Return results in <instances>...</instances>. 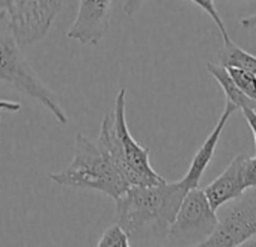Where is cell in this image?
I'll return each instance as SVG.
<instances>
[{"instance_id": "52a82bcc", "label": "cell", "mask_w": 256, "mask_h": 247, "mask_svg": "<svg viewBox=\"0 0 256 247\" xmlns=\"http://www.w3.org/2000/svg\"><path fill=\"white\" fill-rule=\"evenodd\" d=\"M214 234L199 247H240L256 236V188L247 190L238 199L217 211Z\"/></svg>"}, {"instance_id": "5b68a950", "label": "cell", "mask_w": 256, "mask_h": 247, "mask_svg": "<svg viewBox=\"0 0 256 247\" xmlns=\"http://www.w3.org/2000/svg\"><path fill=\"white\" fill-rule=\"evenodd\" d=\"M64 5L59 0H0V16H5L17 44L26 47L48 34Z\"/></svg>"}, {"instance_id": "7c38bea8", "label": "cell", "mask_w": 256, "mask_h": 247, "mask_svg": "<svg viewBox=\"0 0 256 247\" xmlns=\"http://www.w3.org/2000/svg\"><path fill=\"white\" fill-rule=\"evenodd\" d=\"M206 71L216 78V82L220 84V88L223 89L224 95H226V101L234 104L236 108L244 110V108H253L256 110V102L252 101L250 98H247L240 88L235 84V82L232 80V77L229 76L228 70L220 66L218 64L214 62H208L206 64Z\"/></svg>"}, {"instance_id": "7a4b0ae2", "label": "cell", "mask_w": 256, "mask_h": 247, "mask_svg": "<svg viewBox=\"0 0 256 247\" xmlns=\"http://www.w3.org/2000/svg\"><path fill=\"white\" fill-rule=\"evenodd\" d=\"M125 95L126 90L120 89L114 101V108L107 112L102 118L100 134L95 142L110 157L132 187L160 186L166 182V180L151 166L150 148L139 145L126 126Z\"/></svg>"}, {"instance_id": "6da1fadb", "label": "cell", "mask_w": 256, "mask_h": 247, "mask_svg": "<svg viewBox=\"0 0 256 247\" xmlns=\"http://www.w3.org/2000/svg\"><path fill=\"white\" fill-rule=\"evenodd\" d=\"M187 193L180 181L130 187L116 200V224L138 244H163Z\"/></svg>"}, {"instance_id": "9c48e42d", "label": "cell", "mask_w": 256, "mask_h": 247, "mask_svg": "<svg viewBox=\"0 0 256 247\" xmlns=\"http://www.w3.org/2000/svg\"><path fill=\"white\" fill-rule=\"evenodd\" d=\"M247 158V154L235 156L228 168L214 181L204 187V193L216 212L222 206L238 199L242 193L247 192L244 186V166Z\"/></svg>"}, {"instance_id": "ac0fdd59", "label": "cell", "mask_w": 256, "mask_h": 247, "mask_svg": "<svg viewBox=\"0 0 256 247\" xmlns=\"http://www.w3.org/2000/svg\"><path fill=\"white\" fill-rule=\"evenodd\" d=\"M240 24L244 26L246 29L254 28V26H256V14H254V16H250V17H247V18H242Z\"/></svg>"}, {"instance_id": "277c9868", "label": "cell", "mask_w": 256, "mask_h": 247, "mask_svg": "<svg viewBox=\"0 0 256 247\" xmlns=\"http://www.w3.org/2000/svg\"><path fill=\"white\" fill-rule=\"evenodd\" d=\"M0 82L11 84L42 104L62 126L68 124V116L58 95L40 78L22 53V47L12 36L5 16H0Z\"/></svg>"}, {"instance_id": "d6986e66", "label": "cell", "mask_w": 256, "mask_h": 247, "mask_svg": "<svg viewBox=\"0 0 256 247\" xmlns=\"http://www.w3.org/2000/svg\"><path fill=\"white\" fill-rule=\"evenodd\" d=\"M240 247H256V236H254V238H252L250 241H247V242L241 244Z\"/></svg>"}, {"instance_id": "ffe728a7", "label": "cell", "mask_w": 256, "mask_h": 247, "mask_svg": "<svg viewBox=\"0 0 256 247\" xmlns=\"http://www.w3.org/2000/svg\"><path fill=\"white\" fill-rule=\"evenodd\" d=\"M154 247H166L164 244H157V246H154Z\"/></svg>"}, {"instance_id": "8992f818", "label": "cell", "mask_w": 256, "mask_h": 247, "mask_svg": "<svg viewBox=\"0 0 256 247\" xmlns=\"http://www.w3.org/2000/svg\"><path fill=\"white\" fill-rule=\"evenodd\" d=\"M217 212L211 208L204 188L190 190L166 238V247H199L216 230Z\"/></svg>"}, {"instance_id": "2e32d148", "label": "cell", "mask_w": 256, "mask_h": 247, "mask_svg": "<svg viewBox=\"0 0 256 247\" xmlns=\"http://www.w3.org/2000/svg\"><path fill=\"white\" fill-rule=\"evenodd\" d=\"M241 112H242V114H244V118H246V120L248 124V127H250V130L253 133V139H254V145H256V110L244 108Z\"/></svg>"}, {"instance_id": "5bb4252c", "label": "cell", "mask_w": 256, "mask_h": 247, "mask_svg": "<svg viewBox=\"0 0 256 247\" xmlns=\"http://www.w3.org/2000/svg\"><path fill=\"white\" fill-rule=\"evenodd\" d=\"M228 72L232 77V80L235 82V84L240 88V90L247 98H250L252 101L256 102V74L242 71V70H236V68H230V70H228Z\"/></svg>"}, {"instance_id": "3957f363", "label": "cell", "mask_w": 256, "mask_h": 247, "mask_svg": "<svg viewBox=\"0 0 256 247\" xmlns=\"http://www.w3.org/2000/svg\"><path fill=\"white\" fill-rule=\"evenodd\" d=\"M50 180L65 187L101 192L114 202L132 187L98 144L82 133L76 136L74 157L68 168L60 172L50 174Z\"/></svg>"}, {"instance_id": "e0dca14e", "label": "cell", "mask_w": 256, "mask_h": 247, "mask_svg": "<svg viewBox=\"0 0 256 247\" xmlns=\"http://www.w3.org/2000/svg\"><path fill=\"white\" fill-rule=\"evenodd\" d=\"M8 110V112H18L20 108H22V106L20 104H17V102H5V101H0V112H4V110Z\"/></svg>"}, {"instance_id": "ba28073f", "label": "cell", "mask_w": 256, "mask_h": 247, "mask_svg": "<svg viewBox=\"0 0 256 247\" xmlns=\"http://www.w3.org/2000/svg\"><path fill=\"white\" fill-rule=\"evenodd\" d=\"M110 10L112 2L108 0H82L66 36L83 46H98L108 30Z\"/></svg>"}, {"instance_id": "4fadbf2b", "label": "cell", "mask_w": 256, "mask_h": 247, "mask_svg": "<svg viewBox=\"0 0 256 247\" xmlns=\"http://www.w3.org/2000/svg\"><path fill=\"white\" fill-rule=\"evenodd\" d=\"M130 242L132 240L126 235V232L114 223L102 232L96 247H132Z\"/></svg>"}, {"instance_id": "8fae6325", "label": "cell", "mask_w": 256, "mask_h": 247, "mask_svg": "<svg viewBox=\"0 0 256 247\" xmlns=\"http://www.w3.org/2000/svg\"><path fill=\"white\" fill-rule=\"evenodd\" d=\"M238 108L228 102L224 104V110L222 112L216 127L212 128V132L210 133V136H206V139L204 140V144L200 145V148L198 150V152L194 154L190 166H188V170L187 174L180 180V182L182 184V187L186 190H194V188H199V184H200V180L206 170V168L210 166L212 157H214V152H216V148H217V144L220 140V136L226 127V124L229 120V118L234 114V112H236Z\"/></svg>"}, {"instance_id": "30bf717a", "label": "cell", "mask_w": 256, "mask_h": 247, "mask_svg": "<svg viewBox=\"0 0 256 247\" xmlns=\"http://www.w3.org/2000/svg\"><path fill=\"white\" fill-rule=\"evenodd\" d=\"M190 4L200 8L214 22V24L217 26V29L223 38V47L218 52V65L226 70L236 68V70H242V71L256 74V56L242 50L240 46H236L232 41V38L229 36L228 28H226L224 22L222 20L220 12L212 0H194V2H190Z\"/></svg>"}, {"instance_id": "9a60e30c", "label": "cell", "mask_w": 256, "mask_h": 247, "mask_svg": "<svg viewBox=\"0 0 256 247\" xmlns=\"http://www.w3.org/2000/svg\"><path fill=\"white\" fill-rule=\"evenodd\" d=\"M244 186L246 190L256 188V156L248 157L244 166Z\"/></svg>"}]
</instances>
